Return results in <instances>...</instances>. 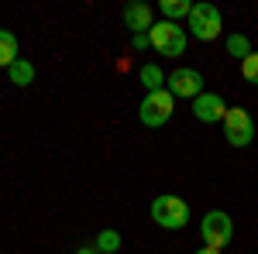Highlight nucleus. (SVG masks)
<instances>
[{
	"instance_id": "3",
	"label": "nucleus",
	"mask_w": 258,
	"mask_h": 254,
	"mask_svg": "<svg viewBox=\"0 0 258 254\" xmlns=\"http://www.w3.org/2000/svg\"><path fill=\"white\" fill-rule=\"evenodd\" d=\"M176 110V97L169 90H155V93H145V100L138 103V120L145 127H162L172 120Z\"/></svg>"
},
{
	"instance_id": "2",
	"label": "nucleus",
	"mask_w": 258,
	"mask_h": 254,
	"mask_svg": "<svg viewBox=\"0 0 258 254\" xmlns=\"http://www.w3.org/2000/svg\"><path fill=\"white\" fill-rule=\"evenodd\" d=\"M148 41H152V48L159 52L162 59H176V55L186 52L189 35H186V28H179L172 21H155V28L148 31Z\"/></svg>"
},
{
	"instance_id": "18",
	"label": "nucleus",
	"mask_w": 258,
	"mask_h": 254,
	"mask_svg": "<svg viewBox=\"0 0 258 254\" xmlns=\"http://www.w3.org/2000/svg\"><path fill=\"white\" fill-rule=\"evenodd\" d=\"M197 254H220V251H217V247H200Z\"/></svg>"
},
{
	"instance_id": "15",
	"label": "nucleus",
	"mask_w": 258,
	"mask_h": 254,
	"mask_svg": "<svg viewBox=\"0 0 258 254\" xmlns=\"http://www.w3.org/2000/svg\"><path fill=\"white\" fill-rule=\"evenodd\" d=\"M93 247H97L100 254H114V251L120 247V234H117V230H100Z\"/></svg>"
},
{
	"instance_id": "17",
	"label": "nucleus",
	"mask_w": 258,
	"mask_h": 254,
	"mask_svg": "<svg viewBox=\"0 0 258 254\" xmlns=\"http://www.w3.org/2000/svg\"><path fill=\"white\" fill-rule=\"evenodd\" d=\"M148 45H152L148 35H135V48H138V52H141V48H148Z\"/></svg>"
},
{
	"instance_id": "10",
	"label": "nucleus",
	"mask_w": 258,
	"mask_h": 254,
	"mask_svg": "<svg viewBox=\"0 0 258 254\" xmlns=\"http://www.w3.org/2000/svg\"><path fill=\"white\" fill-rule=\"evenodd\" d=\"M18 59H21L18 55V38H14L11 31L0 28V69H11Z\"/></svg>"
},
{
	"instance_id": "11",
	"label": "nucleus",
	"mask_w": 258,
	"mask_h": 254,
	"mask_svg": "<svg viewBox=\"0 0 258 254\" xmlns=\"http://www.w3.org/2000/svg\"><path fill=\"white\" fill-rule=\"evenodd\" d=\"M159 11L165 14V21H172V24H179L182 18H189V11H193V4L189 0H162Z\"/></svg>"
},
{
	"instance_id": "4",
	"label": "nucleus",
	"mask_w": 258,
	"mask_h": 254,
	"mask_svg": "<svg viewBox=\"0 0 258 254\" xmlns=\"http://www.w3.org/2000/svg\"><path fill=\"white\" fill-rule=\"evenodd\" d=\"M200 237H203L207 247H217V251L227 247L231 237H234V220H231V213H224V210L203 213V220H200Z\"/></svg>"
},
{
	"instance_id": "9",
	"label": "nucleus",
	"mask_w": 258,
	"mask_h": 254,
	"mask_svg": "<svg viewBox=\"0 0 258 254\" xmlns=\"http://www.w3.org/2000/svg\"><path fill=\"white\" fill-rule=\"evenodd\" d=\"M224 114H227V103H224V97L220 93H200L197 100H193V117L200 120V124H224Z\"/></svg>"
},
{
	"instance_id": "1",
	"label": "nucleus",
	"mask_w": 258,
	"mask_h": 254,
	"mask_svg": "<svg viewBox=\"0 0 258 254\" xmlns=\"http://www.w3.org/2000/svg\"><path fill=\"white\" fill-rule=\"evenodd\" d=\"M152 220L159 223L162 230H182L189 223V203L172 193H162L152 199Z\"/></svg>"
},
{
	"instance_id": "8",
	"label": "nucleus",
	"mask_w": 258,
	"mask_h": 254,
	"mask_svg": "<svg viewBox=\"0 0 258 254\" xmlns=\"http://www.w3.org/2000/svg\"><path fill=\"white\" fill-rule=\"evenodd\" d=\"M120 21H124V28H131L135 35H148V31L155 28V11H152L145 0H131V4H124Z\"/></svg>"
},
{
	"instance_id": "7",
	"label": "nucleus",
	"mask_w": 258,
	"mask_h": 254,
	"mask_svg": "<svg viewBox=\"0 0 258 254\" xmlns=\"http://www.w3.org/2000/svg\"><path fill=\"white\" fill-rule=\"evenodd\" d=\"M165 90L176 100H197L200 93H203V76H200L197 69L182 65V69H176V72L165 76Z\"/></svg>"
},
{
	"instance_id": "19",
	"label": "nucleus",
	"mask_w": 258,
	"mask_h": 254,
	"mask_svg": "<svg viewBox=\"0 0 258 254\" xmlns=\"http://www.w3.org/2000/svg\"><path fill=\"white\" fill-rule=\"evenodd\" d=\"M76 254H100V251H97V247H80Z\"/></svg>"
},
{
	"instance_id": "12",
	"label": "nucleus",
	"mask_w": 258,
	"mask_h": 254,
	"mask_svg": "<svg viewBox=\"0 0 258 254\" xmlns=\"http://www.w3.org/2000/svg\"><path fill=\"white\" fill-rule=\"evenodd\" d=\"M7 72H11V82H14V86H31V82H35V65L28 59H18Z\"/></svg>"
},
{
	"instance_id": "16",
	"label": "nucleus",
	"mask_w": 258,
	"mask_h": 254,
	"mask_svg": "<svg viewBox=\"0 0 258 254\" xmlns=\"http://www.w3.org/2000/svg\"><path fill=\"white\" fill-rule=\"evenodd\" d=\"M241 76L248 79V82H251V86H258V52H251V55H248V59L241 62Z\"/></svg>"
},
{
	"instance_id": "5",
	"label": "nucleus",
	"mask_w": 258,
	"mask_h": 254,
	"mask_svg": "<svg viewBox=\"0 0 258 254\" xmlns=\"http://www.w3.org/2000/svg\"><path fill=\"white\" fill-rule=\"evenodd\" d=\"M189 35L197 41H214L220 38V28H224V18H220V11L214 4H193V11H189Z\"/></svg>"
},
{
	"instance_id": "13",
	"label": "nucleus",
	"mask_w": 258,
	"mask_h": 254,
	"mask_svg": "<svg viewBox=\"0 0 258 254\" xmlns=\"http://www.w3.org/2000/svg\"><path fill=\"white\" fill-rule=\"evenodd\" d=\"M251 52H255V48H251V41L244 38V35H231V38H227V55H231V59L244 62Z\"/></svg>"
},
{
	"instance_id": "6",
	"label": "nucleus",
	"mask_w": 258,
	"mask_h": 254,
	"mask_svg": "<svg viewBox=\"0 0 258 254\" xmlns=\"http://www.w3.org/2000/svg\"><path fill=\"white\" fill-rule=\"evenodd\" d=\"M224 137L231 148H248L255 141V120L244 107H227L224 114Z\"/></svg>"
},
{
	"instance_id": "14",
	"label": "nucleus",
	"mask_w": 258,
	"mask_h": 254,
	"mask_svg": "<svg viewBox=\"0 0 258 254\" xmlns=\"http://www.w3.org/2000/svg\"><path fill=\"white\" fill-rule=\"evenodd\" d=\"M162 82H165V76H162L159 65H145V69H141V86H145V93L162 90Z\"/></svg>"
}]
</instances>
